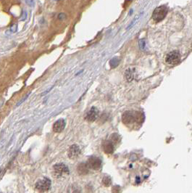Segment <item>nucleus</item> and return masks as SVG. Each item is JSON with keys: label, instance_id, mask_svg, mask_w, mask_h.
Instances as JSON below:
<instances>
[{"label": "nucleus", "instance_id": "obj_4", "mask_svg": "<svg viewBox=\"0 0 192 193\" xmlns=\"http://www.w3.org/2000/svg\"><path fill=\"white\" fill-rule=\"evenodd\" d=\"M54 172L57 176H61L63 174H68L70 173L68 167L63 164H58L54 166Z\"/></svg>", "mask_w": 192, "mask_h": 193}, {"label": "nucleus", "instance_id": "obj_15", "mask_svg": "<svg viewBox=\"0 0 192 193\" xmlns=\"http://www.w3.org/2000/svg\"><path fill=\"white\" fill-rule=\"evenodd\" d=\"M16 29H17V25H13L11 28V30L13 31V32H15V31H16Z\"/></svg>", "mask_w": 192, "mask_h": 193}, {"label": "nucleus", "instance_id": "obj_1", "mask_svg": "<svg viewBox=\"0 0 192 193\" xmlns=\"http://www.w3.org/2000/svg\"><path fill=\"white\" fill-rule=\"evenodd\" d=\"M167 11H168V10L165 5L159 6L154 10L152 17L155 22H157V23L160 22L166 17Z\"/></svg>", "mask_w": 192, "mask_h": 193}, {"label": "nucleus", "instance_id": "obj_9", "mask_svg": "<svg viewBox=\"0 0 192 193\" xmlns=\"http://www.w3.org/2000/svg\"><path fill=\"white\" fill-rule=\"evenodd\" d=\"M104 152L107 154H112L114 152V145L112 141L107 140L102 143Z\"/></svg>", "mask_w": 192, "mask_h": 193}, {"label": "nucleus", "instance_id": "obj_5", "mask_svg": "<svg viewBox=\"0 0 192 193\" xmlns=\"http://www.w3.org/2000/svg\"><path fill=\"white\" fill-rule=\"evenodd\" d=\"M89 168L93 170H99L102 167V160L97 157H91L86 163Z\"/></svg>", "mask_w": 192, "mask_h": 193}, {"label": "nucleus", "instance_id": "obj_8", "mask_svg": "<svg viewBox=\"0 0 192 193\" xmlns=\"http://www.w3.org/2000/svg\"><path fill=\"white\" fill-rule=\"evenodd\" d=\"M65 125H66L65 121L64 120V119H60V120L56 121V122L54 123L53 131L57 133L63 132L65 128Z\"/></svg>", "mask_w": 192, "mask_h": 193}, {"label": "nucleus", "instance_id": "obj_7", "mask_svg": "<svg viewBox=\"0 0 192 193\" xmlns=\"http://www.w3.org/2000/svg\"><path fill=\"white\" fill-rule=\"evenodd\" d=\"M80 154H81V149L78 145H73L69 148L68 157L71 159L77 158L80 156Z\"/></svg>", "mask_w": 192, "mask_h": 193}, {"label": "nucleus", "instance_id": "obj_10", "mask_svg": "<svg viewBox=\"0 0 192 193\" xmlns=\"http://www.w3.org/2000/svg\"><path fill=\"white\" fill-rule=\"evenodd\" d=\"M89 169L87 164H81L78 166V172L81 175H85L89 173Z\"/></svg>", "mask_w": 192, "mask_h": 193}, {"label": "nucleus", "instance_id": "obj_13", "mask_svg": "<svg viewBox=\"0 0 192 193\" xmlns=\"http://www.w3.org/2000/svg\"><path fill=\"white\" fill-rule=\"evenodd\" d=\"M25 3L29 6V7H34V5H35L34 0H25Z\"/></svg>", "mask_w": 192, "mask_h": 193}, {"label": "nucleus", "instance_id": "obj_12", "mask_svg": "<svg viewBox=\"0 0 192 193\" xmlns=\"http://www.w3.org/2000/svg\"><path fill=\"white\" fill-rule=\"evenodd\" d=\"M102 182H103V184L105 185V186H107V187H108V186H109V185L111 184V179H110V178H109V177H108V176H105V177H104V179H103V180H102Z\"/></svg>", "mask_w": 192, "mask_h": 193}, {"label": "nucleus", "instance_id": "obj_3", "mask_svg": "<svg viewBox=\"0 0 192 193\" xmlns=\"http://www.w3.org/2000/svg\"><path fill=\"white\" fill-rule=\"evenodd\" d=\"M51 180L45 177L41 180L38 181L36 184V188L40 191L45 192V191H48L51 188Z\"/></svg>", "mask_w": 192, "mask_h": 193}, {"label": "nucleus", "instance_id": "obj_14", "mask_svg": "<svg viewBox=\"0 0 192 193\" xmlns=\"http://www.w3.org/2000/svg\"><path fill=\"white\" fill-rule=\"evenodd\" d=\"M66 15L65 13H60L59 15H58V18H59V20H60V21H63V20H65L66 18Z\"/></svg>", "mask_w": 192, "mask_h": 193}, {"label": "nucleus", "instance_id": "obj_6", "mask_svg": "<svg viewBox=\"0 0 192 193\" xmlns=\"http://www.w3.org/2000/svg\"><path fill=\"white\" fill-rule=\"evenodd\" d=\"M98 115H99V110L95 107H92L90 109L89 112L86 115V120L89 121V122H94L97 120Z\"/></svg>", "mask_w": 192, "mask_h": 193}, {"label": "nucleus", "instance_id": "obj_2", "mask_svg": "<svg viewBox=\"0 0 192 193\" xmlns=\"http://www.w3.org/2000/svg\"><path fill=\"white\" fill-rule=\"evenodd\" d=\"M181 61V55L178 51H173L166 56L165 62L169 65H175Z\"/></svg>", "mask_w": 192, "mask_h": 193}, {"label": "nucleus", "instance_id": "obj_11", "mask_svg": "<svg viewBox=\"0 0 192 193\" xmlns=\"http://www.w3.org/2000/svg\"><path fill=\"white\" fill-rule=\"evenodd\" d=\"M125 76H126V79L128 81H131L133 79V73L132 72L131 69H129L125 71Z\"/></svg>", "mask_w": 192, "mask_h": 193}]
</instances>
